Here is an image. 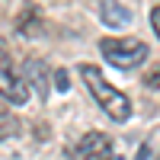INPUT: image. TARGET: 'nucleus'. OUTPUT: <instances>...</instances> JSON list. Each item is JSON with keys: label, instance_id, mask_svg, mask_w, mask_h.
<instances>
[{"label": "nucleus", "instance_id": "7ed1b4c3", "mask_svg": "<svg viewBox=\"0 0 160 160\" xmlns=\"http://www.w3.org/2000/svg\"><path fill=\"white\" fill-rule=\"evenodd\" d=\"M0 96L13 106H26L29 102V87H26V80L19 74V68L13 64L10 51L0 48Z\"/></svg>", "mask_w": 160, "mask_h": 160}, {"label": "nucleus", "instance_id": "20e7f679", "mask_svg": "<svg viewBox=\"0 0 160 160\" xmlns=\"http://www.w3.org/2000/svg\"><path fill=\"white\" fill-rule=\"evenodd\" d=\"M68 160H115V144L102 131H87L68 151Z\"/></svg>", "mask_w": 160, "mask_h": 160}, {"label": "nucleus", "instance_id": "9d476101", "mask_svg": "<svg viewBox=\"0 0 160 160\" xmlns=\"http://www.w3.org/2000/svg\"><path fill=\"white\" fill-rule=\"evenodd\" d=\"M144 87H151V90H160V71H154V74H148V77H144Z\"/></svg>", "mask_w": 160, "mask_h": 160}, {"label": "nucleus", "instance_id": "1a4fd4ad", "mask_svg": "<svg viewBox=\"0 0 160 160\" xmlns=\"http://www.w3.org/2000/svg\"><path fill=\"white\" fill-rule=\"evenodd\" d=\"M151 29H154V35L160 38V3L151 10Z\"/></svg>", "mask_w": 160, "mask_h": 160}, {"label": "nucleus", "instance_id": "f8f14e48", "mask_svg": "<svg viewBox=\"0 0 160 160\" xmlns=\"http://www.w3.org/2000/svg\"><path fill=\"white\" fill-rule=\"evenodd\" d=\"M157 160H160V154H157Z\"/></svg>", "mask_w": 160, "mask_h": 160}, {"label": "nucleus", "instance_id": "39448f33", "mask_svg": "<svg viewBox=\"0 0 160 160\" xmlns=\"http://www.w3.org/2000/svg\"><path fill=\"white\" fill-rule=\"evenodd\" d=\"M22 80H26V87H32V90L38 93V99H42V102L51 96V74H48V68H45L42 58H26V74H22Z\"/></svg>", "mask_w": 160, "mask_h": 160}, {"label": "nucleus", "instance_id": "0eeeda50", "mask_svg": "<svg viewBox=\"0 0 160 160\" xmlns=\"http://www.w3.org/2000/svg\"><path fill=\"white\" fill-rule=\"evenodd\" d=\"M19 131H22L19 118L13 115L7 106H0V141H13V138H19Z\"/></svg>", "mask_w": 160, "mask_h": 160}, {"label": "nucleus", "instance_id": "6e6552de", "mask_svg": "<svg viewBox=\"0 0 160 160\" xmlns=\"http://www.w3.org/2000/svg\"><path fill=\"white\" fill-rule=\"evenodd\" d=\"M51 87H55L58 93H68V90H71V87H68V71H64V68H61V71H55V80H51Z\"/></svg>", "mask_w": 160, "mask_h": 160}, {"label": "nucleus", "instance_id": "423d86ee", "mask_svg": "<svg viewBox=\"0 0 160 160\" xmlns=\"http://www.w3.org/2000/svg\"><path fill=\"white\" fill-rule=\"evenodd\" d=\"M96 16H99L102 26H109V29H125V26H131V10L122 0H96Z\"/></svg>", "mask_w": 160, "mask_h": 160}, {"label": "nucleus", "instance_id": "f257e3e1", "mask_svg": "<svg viewBox=\"0 0 160 160\" xmlns=\"http://www.w3.org/2000/svg\"><path fill=\"white\" fill-rule=\"evenodd\" d=\"M80 77L90 90V96L99 102V109L112 118V122H128L131 118V99L125 96L118 87H112L106 74L96 68V64H80Z\"/></svg>", "mask_w": 160, "mask_h": 160}, {"label": "nucleus", "instance_id": "f03ea898", "mask_svg": "<svg viewBox=\"0 0 160 160\" xmlns=\"http://www.w3.org/2000/svg\"><path fill=\"white\" fill-rule=\"evenodd\" d=\"M99 51H102V61H109L112 68L118 71H135L138 64L148 61V42H141V38H102L99 42Z\"/></svg>", "mask_w": 160, "mask_h": 160}, {"label": "nucleus", "instance_id": "9b49d317", "mask_svg": "<svg viewBox=\"0 0 160 160\" xmlns=\"http://www.w3.org/2000/svg\"><path fill=\"white\" fill-rule=\"evenodd\" d=\"M135 160H157V154H154L151 148H138V154H135Z\"/></svg>", "mask_w": 160, "mask_h": 160}]
</instances>
